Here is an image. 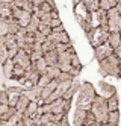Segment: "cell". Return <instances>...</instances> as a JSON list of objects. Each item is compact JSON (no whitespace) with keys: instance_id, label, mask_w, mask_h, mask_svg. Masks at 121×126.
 <instances>
[{"instance_id":"obj_1","label":"cell","mask_w":121,"mask_h":126,"mask_svg":"<svg viewBox=\"0 0 121 126\" xmlns=\"http://www.w3.org/2000/svg\"><path fill=\"white\" fill-rule=\"evenodd\" d=\"M89 110L94 112L95 120H97L98 125H106V122H108V115H109L108 99H105L103 96H94Z\"/></svg>"},{"instance_id":"obj_2","label":"cell","mask_w":121,"mask_h":126,"mask_svg":"<svg viewBox=\"0 0 121 126\" xmlns=\"http://www.w3.org/2000/svg\"><path fill=\"white\" fill-rule=\"evenodd\" d=\"M98 62H100V67H98L100 75H103V76H118L120 75V70H121L120 58L115 56L114 53Z\"/></svg>"},{"instance_id":"obj_3","label":"cell","mask_w":121,"mask_h":126,"mask_svg":"<svg viewBox=\"0 0 121 126\" xmlns=\"http://www.w3.org/2000/svg\"><path fill=\"white\" fill-rule=\"evenodd\" d=\"M79 99H77V106L83 108V110H89L91 103H92V99L95 96V90L89 82H83L79 85Z\"/></svg>"},{"instance_id":"obj_4","label":"cell","mask_w":121,"mask_h":126,"mask_svg":"<svg viewBox=\"0 0 121 126\" xmlns=\"http://www.w3.org/2000/svg\"><path fill=\"white\" fill-rule=\"evenodd\" d=\"M88 38L92 47H97L100 44H105L108 41L109 37V29L108 28H101V26H97V28H92L88 33Z\"/></svg>"},{"instance_id":"obj_5","label":"cell","mask_w":121,"mask_h":126,"mask_svg":"<svg viewBox=\"0 0 121 126\" xmlns=\"http://www.w3.org/2000/svg\"><path fill=\"white\" fill-rule=\"evenodd\" d=\"M108 15V29L109 32H120L121 29V20H120V12L115 8H110L106 11Z\"/></svg>"},{"instance_id":"obj_6","label":"cell","mask_w":121,"mask_h":126,"mask_svg":"<svg viewBox=\"0 0 121 126\" xmlns=\"http://www.w3.org/2000/svg\"><path fill=\"white\" fill-rule=\"evenodd\" d=\"M70 56H71V53L68 52V50H65V52H61V53H58V61H56V65L61 71H68V68H70Z\"/></svg>"},{"instance_id":"obj_7","label":"cell","mask_w":121,"mask_h":126,"mask_svg":"<svg viewBox=\"0 0 121 126\" xmlns=\"http://www.w3.org/2000/svg\"><path fill=\"white\" fill-rule=\"evenodd\" d=\"M12 61H14V64L23 67L24 70H26V68H29V65H30V58H29V55H27L24 50H21V49H18L17 55L12 58Z\"/></svg>"},{"instance_id":"obj_8","label":"cell","mask_w":121,"mask_h":126,"mask_svg":"<svg viewBox=\"0 0 121 126\" xmlns=\"http://www.w3.org/2000/svg\"><path fill=\"white\" fill-rule=\"evenodd\" d=\"M112 52H114V49L110 47L108 43L100 44V46L95 47V59H97V61H101V59H105L106 56L112 55Z\"/></svg>"},{"instance_id":"obj_9","label":"cell","mask_w":121,"mask_h":126,"mask_svg":"<svg viewBox=\"0 0 121 126\" xmlns=\"http://www.w3.org/2000/svg\"><path fill=\"white\" fill-rule=\"evenodd\" d=\"M98 90H100L101 96H103L105 99H108V97L112 96L114 93H117V91H115V88L110 85V84H108V82H100V84H98Z\"/></svg>"},{"instance_id":"obj_10","label":"cell","mask_w":121,"mask_h":126,"mask_svg":"<svg viewBox=\"0 0 121 126\" xmlns=\"http://www.w3.org/2000/svg\"><path fill=\"white\" fill-rule=\"evenodd\" d=\"M12 6H14L12 2H11V3H9V2L0 3V17H2V18H9V17H11Z\"/></svg>"},{"instance_id":"obj_11","label":"cell","mask_w":121,"mask_h":126,"mask_svg":"<svg viewBox=\"0 0 121 126\" xmlns=\"http://www.w3.org/2000/svg\"><path fill=\"white\" fill-rule=\"evenodd\" d=\"M44 61L47 62V65H54L56 64V61H58V52L56 50H50V52H45L44 55H42Z\"/></svg>"},{"instance_id":"obj_12","label":"cell","mask_w":121,"mask_h":126,"mask_svg":"<svg viewBox=\"0 0 121 126\" xmlns=\"http://www.w3.org/2000/svg\"><path fill=\"white\" fill-rule=\"evenodd\" d=\"M110 47H117V46H121V40H120V32H109V37H108V41H106Z\"/></svg>"},{"instance_id":"obj_13","label":"cell","mask_w":121,"mask_h":126,"mask_svg":"<svg viewBox=\"0 0 121 126\" xmlns=\"http://www.w3.org/2000/svg\"><path fill=\"white\" fill-rule=\"evenodd\" d=\"M29 102H30V99L27 97L26 94L20 93V97H18V100H17V103H15V108H17L18 111H24V108L29 105Z\"/></svg>"},{"instance_id":"obj_14","label":"cell","mask_w":121,"mask_h":126,"mask_svg":"<svg viewBox=\"0 0 121 126\" xmlns=\"http://www.w3.org/2000/svg\"><path fill=\"white\" fill-rule=\"evenodd\" d=\"M38 24H40V18L35 14H32L30 21L27 23V26H26L24 29H26V32H35V31H38Z\"/></svg>"},{"instance_id":"obj_15","label":"cell","mask_w":121,"mask_h":126,"mask_svg":"<svg viewBox=\"0 0 121 126\" xmlns=\"http://www.w3.org/2000/svg\"><path fill=\"white\" fill-rule=\"evenodd\" d=\"M79 82H71V85L67 88V91H65L64 94H62V99H73V96L76 94V91L79 90Z\"/></svg>"},{"instance_id":"obj_16","label":"cell","mask_w":121,"mask_h":126,"mask_svg":"<svg viewBox=\"0 0 121 126\" xmlns=\"http://www.w3.org/2000/svg\"><path fill=\"white\" fill-rule=\"evenodd\" d=\"M85 114H86V110H83V108H79V106H77L76 112H74V123H73V125H83Z\"/></svg>"},{"instance_id":"obj_17","label":"cell","mask_w":121,"mask_h":126,"mask_svg":"<svg viewBox=\"0 0 121 126\" xmlns=\"http://www.w3.org/2000/svg\"><path fill=\"white\" fill-rule=\"evenodd\" d=\"M12 68H14V61L11 58H8L5 62H3V73H5V78L9 79L12 75Z\"/></svg>"},{"instance_id":"obj_18","label":"cell","mask_w":121,"mask_h":126,"mask_svg":"<svg viewBox=\"0 0 121 126\" xmlns=\"http://www.w3.org/2000/svg\"><path fill=\"white\" fill-rule=\"evenodd\" d=\"M20 28H21V26L18 24V21L15 18H12V17H9V18H8V33H14L15 35Z\"/></svg>"},{"instance_id":"obj_19","label":"cell","mask_w":121,"mask_h":126,"mask_svg":"<svg viewBox=\"0 0 121 126\" xmlns=\"http://www.w3.org/2000/svg\"><path fill=\"white\" fill-rule=\"evenodd\" d=\"M106 125H112V126H114V125H120V112H118V110H115V111H109Z\"/></svg>"},{"instance_id":"obj_20","label":"cell","mask_w":121,"mask_h":126,"mask_svg":"<svg viewBox=\"0 0 121 126\" xmlns=\"http://www.w3.org/2000/svg\"><path fill=\"white\" fill-rule=\"evenodd\" d=\"M80 2L85 5V8L88 9V12H94L98 9V0H80Z\"/></svg>"},{"instance_id":"obj_21","label":"cell","mask_w":121,"mask_h":126,"mask_svg":"<svg viewBox=\"0 0 121 126\" xmlns=\"http://www.w3.org/2000/svg\"><path fill=\"white\" fill-rule=\"evenodd\" d=\"M30 17H32V12L23 11V12H21V15L18 17V20H17V21H18V24H20L21 28H26V26H27V23L30 21Z\"/></svg>"},{"instance_id":"obj_22","label":"cell","mask_w":121,"mask_h":126,"mask_svg":"<svg viewBox=\"0 0 121 126\" xmlns=\"http://www.w3.org/2000/svg\"><path fill=\"white\" fill-rule=\"evenodd\" d=\"M108 110L109 111L118 110V96H117V93H114L110 97H108Z\"/></svg>"},{"instance_id":"obj_23","label":"cell","mask_w":121,"mask_h":126,"mask_svg":"<svg viewBox=\"0 0 121 126\" xmlns=\"http://www.w3.org/2000/svg\"><path fill=\"white\" fill-rule=\"evenodd\" d=\"M6 59H8V47L3 41V37H0V64H3Z\"/></svg>"},{"instance_id":"obj_24","label":"cell","mask_w":121,"mask_h":126,"mask_svg":"<svg viewBox=\"0 0 121 126\" xmlns=\"http://www.w3.org/2000/svg\"><path fill=\"white\" fill-rule=\"evenodd\" d=\"M59 73H61V70H59L56 65H47V68H45V73H44V75H47L50 79H56Z\"/></svg>"},{"instance_id":"obj_25","label":"cell","mask_w":121,"mask_h":126,"mask_svg":"<svg viewBox=\"0 0 121 126\" xmlns=\"http://www.w3.org/2000/svg\"><path fill=\"white\" fill-rule=\"evenodd\" d=\"M83 125H98L97 120H95V115L91 110H86V114H85V120H83Z\"/></svg>"},{"instance_id":"obj_26","label":"cell","mask_w":121,"mask_h":126,"mask_svg":"<svg viewBox=\"0 0 121 126\" xmlns=\"http://www.w3.org/2000/svg\"><path fill=\"white\" fill-rule=\"evenodd\" d=\"M35 67H36V70L40 71V75H44L45 68H47V62L44 61V58H40V59L35 61Z\"/></svg>"},{"instance_id":"obj_27","label":"cell","mask_w":121,"mask_h":126,"mask_svg":"<svg viewBox=\"0 0 121 126\" xmlns=\"http://www.w3.org/2000/svg\"><path fill=\"white\" fill-rule=\"evenodd\" d=\"M3 41H5V44H6L8 49L17 44V40H15V35H14V33H6L5 37H3Z\"/></svg>"},{"instance_id":"obj_28","label":"cell","mask_w":121,"mask_h":126,"mask_svg":"<svg viewBox=\"0 0 121 126\" xmlns=\"http://www.w3.org/2000/svg\"><path fill=\"white\" fill-rule=\"evenodd\" d=\"M23 75H24V68H23V67H20V65H17V64H14V68H12V75H11V78L21 79V78H23Z\"/></svg>"},{"instance_id":"obj_29","label":"cell","mask_w":121,"mask_h":126,"mask_svg":"<svg viewBox=\"0 0 121 126\" xmlns=\"http://www.w3.org/2000/svg\"><path fill=\"white\" fill-rule=\"evenodd\" d=\"M54 47H56V44L52 43V41H50V40H47V38H45V41H44V43H41V50H42V53L50 52V50H54Z\"/></svg>"},{"instance_id":"obj_30","label":"cell","mask_w":121,"mask_h":126,"mask_svg":"<svg viewBox=\"0 0 121 126\" xmlns=\"http://www.w3.org/2000/svg\"><path fill=\"white\" fill-rule=\"evenodd\" d=\"M24 37H26V29H24V28H20V29H18V32L15 33V40H17L18 47H20L21 44L24 43Z\"/></svg>"},{"instance_id":"obj_31","label":"cell","mask_w":121,"mask_h":126,"mask_svg":"<svg viewBox=\"0 0 121 126\" xmlns=\"http://www.w3.org/2000/svg\"><path fill=\"white\" fill-rule=\"evenodd\" d=\"M38 31H40L41 33H44L45 37L52 33V28H50L47 23H44V21H41V20H40V24H38Z\"/></svg>"},{"instance_id":"obj_32","label":"cell","mask_w":121,"mask_h":126,"mask_svg":"<svg viewBox=\"0 0 121 126\" xmlns=\"http://www.w3.org/2000/svg\"><path fill=\"white\" fill-rule=\"evenodd\" d=\"M15 110H17L15 106H9L8 110H6V112H5L2 117H0V120H2V123H5V122H8L9 119H11V117H12V114L15 112Z\"/></svg>"},{"instance_id":"obj_33","label":"cell","mask_w":121,"mask_h":126,"mask_svg":"<svg viewBox=\"0 0 121 126\" xmlns=\"http://www.w3.org/2000/svg\"><path fill=\"white\" fill-rule=\"evenodd\" d=\"M8 33V18L0 17V37H5Z\"/></svg>"},{"instance_id":"obj_34","label":"cell","mask_w":121,"mask_h":126,"mask_svg":"<svg viewBox=\"0 0 121 126\" xmlns=\"http://www.w3.org/2000/svg\"><path fill=\"white\" fill-rule=\"evenodd\" d=\"M70 64H71L73 67H79V68H82V62H80L79 56L76 55V52L71 53V56H70Z\"/></svg>"},{"instance_id":"obj_35","label":"cell","mask_w":121,"mask_h":126,"mask_svg":"<svg viewBox=\"0 0 121 126\" xmlns=\"http://www.w3.org/2000/svg\"><path fill=\"white\" fill-rule=\"evenodd\" d=\"M50 78L47 76V75H40V79H38V84H36V87H40V88H42V87H45L49 82H50Z\"/></svg>"},{"instance_id":"obj_36","label":"cell","mask_w":121,"mask_h":126,"mask_svg":"<svg viewBox=\"0 0 121 126\" xmlns=\"http://www.w3.org/2000/svg\"><path fill=\"white\" fill-rule=\"evenodd\" d=\"M56 80H58V82H64V80H73V76L68 73V71H61V73L58 75V78H56Z\"/></svg>"},{"instance_id":"obj_37","label":"cell","mask_w":121,"mask_h":126,"mask_svg":"<svg viewBox=\"0 0 121 126\" xmlns=\"http://www.w3.org/2000/svg\"><path fill=\"white\" fill-rule=\"evenodd\" d=\"M18 97H20V93H11V94H9V97H8V105L9 106H15Z\"/></svg>"},{"instance_id":"obj_38","label":"cell","mask_w":121,"mask_h":126,"mask_svg":"<svg viewBox=\"0 0 121 126\" xmlns=\"http://www.w3.org/2000/svg\"><path fill=\"white\" fill-rule=\"evenodd\" d=\"M21 9L27 11V12H33V3H32V0H23Z\"/></svg>"},{"instance_id":"obj_39","label":"cell","mask_w":121,"mask_h":126,"mask_svg":"<svg viewBox=\"0 0 121 126\" xmlns=\"http://www.w3.org/2000/svg\"><path fill=\"white\" fill-rule=\"evenodd\" d=\"M33 40H35V43L41 44V43H44V41H45V35H44V33H41L40 31H35V32H33Z\"/></svg>"},{"instance_id":"obj_40","label":"cell","mask_w":121,"mask_h":126,"mask_svg":"<svg viewBox=\"0 0 121 126\" xmlns=\"http://www.w3.org/2000/svg\"><path fill=\"white\" fill-rule=\"evenodd\" d=\"M18 49H20V47H18V44H15V46H12V47H9V49H8V58H11V59H12V58L17 55Z\"/></svg>"},{"instance_id":"obj_41","label":"cell","mask_w":121,"mask_h":126,"mask_svg":"<svg viewBox=\"0 0 121 126\" xmlns=\"http://www.w3.org/2000/svg\"><path fill=\"white\" fill-rule=\"evenodd\" d=\"M98 6H100V9H103V11H108L110 9V3H109V0H98Z\"/></svg>"},{"instance_id":"obj_42","label":"cell","mask_w":121,"mask_h":126,"mask_svg":"<svg viewBox=\"0 0 121 126\" xmlns=\"http://www.w3.org/2000/svg\"><path fill=\"white\" fill-rule=\"evenodd\" d=\"M58 35H59V43H70V41H71V40H70V37H68V33L65 32V31L59 32Z\"/></svg>"},{"instance_id":"obj_43","label":"cell","mask_w":121,"mask_h":126,"mask_svg":"<svg viewBox=\"0 0 121 126\" xmlns=\"http://www.w3.org/2000/svg\"><path fill=\"white\" fill-rule=\"evenodd\" d=\"M45 38H47V40H50L52 43H54V44H58L59 43V35L58 33H50V35H47V37H45Z\"/></svg>"},{"instance_id":"obj_44","label":"cell","mask_w":121,"mask_h":126,"mask_svg":"<svg viewBox=\"0 0 121 126\" xmlns=\"http://www.w3.org/2000/svg\"><path fill=\"white\" fill-rule=\"evenodd\" d=\"M8 97H9V93L6 91H0V103H8Z\"/></svg>"},{"instance_id":"obj_45","label":"cell","mask_w":121,"mask_h":126,"mask_svg":"<svg viewBox=\"0 0 121 126\" xmlns=\"http://www.w3.org/2000/svg\"><path fill=\"white\" fill-rule=\"evenodd\" d=\"M24 43H29V44H33L35 43V40H33V32H26Z\"/></svg>"},{"instance_id":"obj_46","label":"cell","mask_w":121,"mask_h":126,"mask_svg":"<svg viewBox=\"0 0 121 126\" xmlns=\"http://www.w3.org/2000/svg\"><path fill=\"white\" fill-rule=\"evenodd\" d=\"M68 73L74 78V76H77L79 73H80V68L79 67H73V65H70V68H68Z\"/></svg>"},{"instance_id":"obj_47","label":"cell","mask_w":121,"mask_h":126,"mask_svg":"<svg viewBox=\"0 0 121 126\" xmlns=\"http://www.w3.org/2000/svg\"><path fill=\"white\" fill-rule=\"evenodd\" d=\"M71 108V99H64V112H68Z\"/></svg>"},{"instance_id":"obj_48","label":"cell","mask_w":121,"mask_h":126,"mask_svg":"<svg viewBox=\"0 0 121 126\" xmlns=\"http://www.w3.org/2000/svg\"><path fill=\"white\" fill-rule=\"evenodd\" d=\"M49 24H50V28L53 29V28H58V26H61V24H62V21H61L59 18H52Z\"/></svg>"},{"instance_id":"obj_49","label":"cell","mask_w":121,"mask_h":126,"mask_svg":"<svg viewBox=\"0 0 121 126\" xmlns=\"http://www.w3.org/2000/svg\"><path fill=\"white\" fill-rule=\"evenodd\" d=\"M8 108H9V105H8V103H0V117H2V115L6 112Z\"/></svg>"},{"instance_id":"obj_50","label":"cell","mask_w":121,"mask_h":126,"mask_svg":"<svg viewBox=\"0 0 121 126\" xmlns=\"http://www.w3.org/2000/svg\"><path fill=\"white\" fill-rule=\"evenodd\" d=\"M44 2H45V0H32V3H33V11L36 9V8H40Z\"/></svg>"},{"instance_id":"obj_51","label":"cell","mask_w":121,"mask_h":126,"mask_svg":"<svg viewBox=\"0 0 121 126\" xmlns=\"http://www.w3.org/2000/svg\"><path fill=\"white\" fill-rule=\"evenodd\" d=\"M47 2V5L52 8V11H56V3H54V0H45Z\"/></svg>"},{"instance_id":"obj_52","label":"cell","mask_w":121,"mask_h":126,"mask_svg":"<svg viewBox=\"0 0 121 126\" xmlns=\"http://www.w3.org/2000/svg\"><path fill=\"white\" fill-rule=\"evenodd\" d=\"M62 31H65L62 24H61V26H58V28H53V29H52V32H53V33H59V32H62Z\"/></svg>"},{"instance_id":"obj_53","label":"cell","mask_w":121,"mask_h":126,"mask_svg":"<svg viewBox=\"0 0 121 126\" xmlns=\"http://www.w3.org/2000/svg\"><path fill=\"white\" fill-rule=\"evenodd\" d=\"M50 17H52V18H59V15H58L56 11H52V12H50Z\"/></svg>"},{"instance_id":"obj_54","label":"cell","mask_w":121,"mask_h":126,"mask_svg":"<svg viewBox=\"0 0 121 126\" xmlns=\"http://www.w3.org/2000/svg\"><path fill=\"white\" fill-rule=\"evenodd\" d=\"M71 2H73V5H74V6H76V5H79V3H80V0H71Z\"/></svg>"},{"instance_id":"obj_55","label":"cell","mask_w":121,"mask_h":126,"mask_svg":"<svg viewBox=\"0 0 121 126\" xmlns=\"http://www.w3.org/2000/svg\"><path fill=\"white\" fill-rule=\"evenodd\" d=\"M5 2H9V3H11V2H14V0H0V3H5Z\"/></svg>"},{"instance_id":"obj_56","label":"cell","mask_w":121,"mask_h":126,"mask_svg":"<svg viewBox=\"0 0 121 126\" xmlns=\"http://www.w3.org/2000/svg\"><path fill=\"white\" fill-rule=\"evenodd\" d=\"M0 125H2V120H0Z\"/></svg>"}]
</instances>
